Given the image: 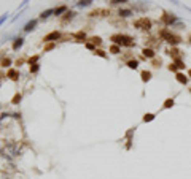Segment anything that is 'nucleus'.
Returning <instances> with one entry per match:
<instances>
[{
    "mask_svg": "<svg viewBox=\"0 0 191 179\" xmlns=\"http://www.w3.org/2000/svg\"><path fill=\"white\" fill-rule=\"evenodd\" d=\"M112 41L116 45V46H126V48H132L135 45V41L132 37L129 35H123V33H116L112 37Z\"/></svg>",
    "mask_w": 191,
    "mask_h": 179,
    "instance_id": "f257e3e1",
    "label": "nucleus"
},
{
    "mask_svg": "<svg viewBox=\"0 0 191 179\" xmlns=\"http://www.w3.org/2000/svg\"><path fill=\"white\" fill-rule=\"evenodd\" d=\"M159 37L162 38V40H166L167 43H170V45H179L180 41H182V38L179 37V35H175V33H172V32H169V30H161L159 32Z\"/></svg>",
    "mask_w": 191,
    "mask_h": 179,
    "instance_id": "f03ea898",
    "label": "nucleus"
},
{
    "mask_svg": "<svg viewBox=\"0 0 191 179\" xmlns=\"http://www.w3.org/2000/svg\"><path fill=\"white\" fill-rule=\"evenodd\" d=\"M134 27L139 30H150L151 29V21L148 18H139V19L134 21Z\"/></svg>",
    "mask_w": 191,
    "mask_h": 179,
    "instance_id": "7ed1b4c3",
    "label": "nucleus"
},
{
    "mask_svg": "<svg viewBox=\"0 0 191 179\" xmlns=\"http://www.w3.org/2000/svg\"><path fill=\"white\" fill-rule=\"evenodd\" d=\"M175 21H177V18L174 15H170V13H164V15L161 16V22L164 25H172Z\"/></svg>",
    "mask_w": 191,
    "mask_h": 179,
    "instance_id": "20e7f679",
    "label": "nucleus"
},
{
    "mask_svg": "<svg viewBox=\"0 0 191 179\" xmlns=\"http://www.w3.org/2000/svg\"><path fill=\"white\" fill-rule=\"evenodd\" d=\"M61 37H62V35H61V32H51V33H48L43 40L46 41V43H49V41H58Z\"/></svg>",
    "mask_w": 191,
    "mask_h": 179,
    "instance_id": "39448f33",
    "label": "nucleus"
},
{
    "mask_svg": "<svg viewBox=\"0 0 191 179\" xmlns=\"http://www.w3.org/2000/svg\"><path fill=\"white\" fill-rule=\"evenodd\" d=\"M35 25H37V19H32V21H29L26 25H24V32L27 33V32H32L34 29H35Z\"/></svg>",
    "mask_w": 191,
    "mask_h": 179,
    "instance_id": "423d86ee",
    "label": "nucleus"
},
{
    "mask_svg": "<svg viewBox=\"0 0 191 179\" xmlns=\"http://www.w3.org/2000/svg\"><path fill=\"white\" fill-rule=\"evenodd\" d=\"M175 78H177V81H179L180 84H188V79H189L186 75H183V73H180V72L175 75Z\"/></svg>",
    "mask_w": 191,
    "mask_h": 179,
    "instance_id": "0eeeda50",
    "label": "nucleus"
},
{
    "mask_svg": "<svg viewBox=\"0 0 191 179\" xmlns=\"http://www.w3.org/2000/svg\"><path fill=\"white\" fill-rule=\"evenodd\" d=\"M167 52L170 54V56H172L174 59H182V51H179L177 48H172V49H169Z\"/></svg>",
    "mask_w": 191,
    "mask_h": 179,
    "instance_id": "6e6552de",
    "label": "nucleus"
},
{
    "mask_svg": "<svg viewBox=\"0 0 191 179\" xmlns=\"http://www.w3.org/2000/svg\"><path fill=\"white\" fill-rule=\"evenodd\" d=\"M73 16H75V13H73V11H67V13H65V16L62 18V24L65 25L69 21H72V19H73Z\"/></svg>",
    "mask_w": 191,
    "mask_h": 179,
    "instance_id": "1a4fd4ad",
    "label": "nucleus"
},
{
    "mask_svg": "<svg viewBox=\"0 0 191 179\" xmlns=\"http://www.w3.org/2000/svg\"><path fill=\"white\" fill-rule=\"evenodd\" d=\"M142 54H143L145 57H150V59L155 57V51L150 49V48H143V49H142Z\"/></svg>",
    "mask_w": 191,
    "mask_h": 179,
    "instance_id": "9d476101",
    "label": "nucleus"
},
{
    "mask_svg": "<svg viewBox=\"0 0 191 179\" xmlns=\"http://www.w3.org/2000/svg\"><path fill=\"white\" fill-rule=\"evenodd\" d=\"M22 45H24V38H21V37H19V38H16V40H15V43H13V49L18 51Z\"/></svg>",
    "mask_w": 191,
    "mask_h": 179,
    "instance_id": "9b49d317",
    "label": "nucleus"
},
{
    "mask_svg": "<svg viewBox=\"0 0 191 179\" xmlns=\"http://www.w3.org/2000/svg\"><path fill=\"white\" fill-rule=\"evenodd\" d=\"M174 65H175L177 70H185V62L182 59H175L174 60Z\"/></svg>",
    "mask_w": 191,
    "mask_h": 179,
    "instance_id": "f8f14e48",
    "label": "nucleus"
},
{
    "mask_svg": "<svg viewBox=\"0 0 191 179\" xmlns=\"http://www.w3.org/2000/svg\"><path fill=\"white\" fill-rule=\"evenodd\" d=\"M105 15H110V13L107 10H96V11L91 13V16H105Z\"/></svg>",
    "mask_w": 191,
    "mask_h": 179,
    "instance_id": "ddd939ff",
    "label": "nucleus"
},
{
    "mask_svg": "<svg viewBox=\"0 0 191 179\" xmlns=\"http://www.w3.org/2000/svg\"><path fill=\"white\" fill-rule=\"evenodd\" d=\"M51 15H54V10H46V11H43L42 15H40V19H48Z\"/></svg>",
    "mask_w": 191,
    "mask_h": 179,
    "instance_id": "4468645a",
    "label": "nucleus"
},
{
    "mask_svg": "<svg viewBox=\"0 0 191 179\" xmlns=\"http://www.w3.org/2000/svg\"><path fill=\"white\" fill-rule=\"evenodd\" d=\"M140 76H142V81H143V82H148L150 79H151V73L147 72V70H145V72H142V75H140Z\"/></svg>",
    "mask_w": 191,
    "mask_h": 179,
    "instance_id": "2eb2a0df",
    "label": "nucleus"
},
{
    "mask_svg": "<svg viewBox=\"0 0 191 179\" xmlns=\"http://www.w3.org/2000/svg\"><path fill=\"white\" fill-rule=\"evenodd\" d=\"M118 15H119L121 18H129V16L132 15V11H131V10H119Z\"/></svg>",
    "mask_w": 191,
    "mask_h": 179,
    "instance_id": "dca6fc26",
    "label": "nucleus"
},
{
    "mask_svg": "<svg viewBox=\"0 0 191 179\" xmlns=\"http://www.w3.org/2000/svg\"><path fill=\"white\" fill-rule=\"evenodd\" d=\"M62 13H67V7H59V8L54 10V15H56V16H61Z\"/></svg>",
    "mask_w": 191,
    "mask_h": 179,
    "instance_id": "f3484780",
    "label": "nucleus"
},
{
    "mask_svg": "<svg viewBox=\"0 0 191 179\" xmlns=\"http://www.w3.org/2000/svg\"><path fill=\"white\" fill-rule=\"evenodd\" d=\"M91 3H92V0H80L77 5H78L80 8H83V7H89Z\"/></svg>",
    "mask_w": 191,
    "mask_h": 179,
    "instance_id": "a211bd4d",
    "label": "nucleus"
},
{
    "mask_svg": "<svg viewBox=\"0 0 191 179\" xmlns=\"http://www.w3.org/2000/svg\"><path fill=\"white\" fill-rule=\"evenodd\" d=\"M128 67L132 68V70H135V68L139 67V62H137V60H129V62H128Z\"/></svg>",
    "mask_w": 191,
    "mask_h": 179,
    "instance_id": "6ab92c4d",
    "label": "nucleus"
},
{
    "mask_svg": "<svg viewBox=\"0 0 191 179\" xmlns=\"http://www.w3.org/2000/svg\"><path fill=\"white\" fill-rule=\"evenodd\" d=\"M153 119H155V114H151V113H148V114L143 116V122H151Z\"/></svg>",
    "mask_w": 191,
    "mask_h": 179,
    "instance_id": "aec40b11",
    "label": "nucleus"
},
{
    "mask_svg": "<svg viewBox=\"0 0 191 179\" xmlns=\"http://www.w3.org/2000/svg\"><path fill=\"white\" fill-rule=\"evenodd\" d=\"M8 78H11V79H18V72H16V70H10V72H8Z\"/></svg>",
    "mask_w": 191,
    "mask_h": 179,
    "instance_id": "412c9836",
    "label": "nucleus"
},
{
    "mask_svg": "<svg viewBox=\"0 0 191 179\" xmlns=\"http://www.w3.org/2000/svg\"><path fill=\"white\" fill-rule=\"evenodd\" d=\"M174 103H175V102H174V98H167V100L164 102V108H172V106H174Z\"/></svg>",
    "mask_w": 191,
    "mask_h": 179,
    "instance_id": "4be33fe9",
    "label": "nucleus"
},
{
    "mask_svg": "<svg viewBox=\"0 0 191 179\" xmlns=\"http://www.w3.org/2000/svg\"><path fill=\"white\" fill-rule=\"evenodd\" d=\"M40 70V63H34V65H30V73H37Z\"/></svg>",
    "mask_w": 191,
    "mask_h": 179,
    "instance_id": "5701e85b",
    "label": "nucleus"
},
{
    "mask_svg": "<svg viewBox=\"0 0 191 179\" xmlns=\"http://www.w3.org/2000/svg\"><path fill=\"white\" fill-rule=\"evenodd\" d=\"M126 2H129V0H112V5H123V3H126Z\"/></svg>",
    "mask_w": 191,
    "mask_h": 179,
    "instance_id": "b1692460",
    "label": "nucleus"
},
{
    "mask_svg": "<svg viewBox=\"0 0 191 179\" xmlns=\"http://www.w3.org/2000/svg\"><path fill=\"white\" fill-rule=\"evenodd\" d=\"M110 51H112L113 54H119V51H121V49H119V46H116V45H113V46L110 48Z\"/></svg>",
    "mask_w": 191,
    "mask_h": 179,
    "instance_id": "393cba45",
    "label": "nucleus"
},
{
    "mask_svg": "<svg viewBox=\"0 0 191 179\" xmlns=\"http://www.w3.org/2000/svg\"><path fill=\"white\" fill-rule=\"evenodd\" d=\"M91 40H92V43H94V45H100V43H102V40H100L99 37H92Z\"/></svg>",
    "mask_w": 191,
    "mask_h": 179,
    "instance_id": "a878e982",
    "label": "nucleus"
},
{
    "mask_svg": "<svg viewBox=\"0 0 191 179\" xmlns=\"http://www.w3.org/2000/svg\"><path fill=\"white\" fill-rule=\"evenodd\" d=\"M94 52H96V54H97V56H100V57H107V54H105V52H104L102 49H96Z\"/></svg>",
    "mask_w": 191,
    "mask_h": 179,
    "instance_id": "bb28decb",
    "label": "nucleus"
},
{
    "mask_svg": "<svg viewBox=\"0 0 191 179\" xmlns=\"http://www.w3.org/2000/svg\"><path fill=\"white\" fill-rule=\"evenodd\" d=\"M8 19V13H5V15H2V16H0V25H2L5 21Z\"/></svg>",
    "mask_w": 191,
    "mask_h": 179,
    "instance_id": "cd10ccee",
    "label": "nucleus"
},
{
    "mask_svg": "<svg viewBox=\"0 0 191 179\" xmlns=\"http://www.w3.org/2000/svg\"><path fill=\"white\" fill-rule=\"evenodd\" d=\"M75 37H77V38H80V40H85V38H86V35H85V32H78V33H77Z\"/></svg>",
    "mask_w": 191,
    "mask_h": 179,
    "instance_id": "c85d7f7f",
    "label": "nucleus"
},
{
    "mask_svg": "<svg viewBox=\"0 0 191 179\" xmlns=\"http://www.w3.org/2000/svg\"><path fill=\"white\" fill-rule=\"evenodd\" d=\"M10 63H11V60H10V59H3V60H2V67H8Z\"/></svg>",
    "mask_w": 191,
    "mask_h": 179,
    "instance_id": "c756f323",
    "label": "nucleus"
},
{
    "mask_svg": "<svg viewBox=\"0 0 191 179\" xmlns=\"http://www.w3.org/2000/svg\"><path fill=\"white\" fill-rule=\"evenodd\" d=\"M27 3H29V0H22V2L19 3V8H18V10H21V8H24V7H26Z\"/></svg>",
    "mask_w": 191,
    "mask_h": 179,
    "instance_id": "7c9ffc66",
    "label": "nucleus"
},
{
    "mask_svg": "<svg viewBox=\"0 0 191 179\" xmlns=\"http://www.w3.org/2000/svg\"><path fill=\"white\" fill-rule=\"evenodd\" d=\"M18 102H21V95H19V94L16 95V97H15V98H13V103H15V105H16Z\"/></svg>",
    "mask_w": 191,
    "mask_h": 179,
    "instance_id": "2f4dec72",
    "label": "nucleus"
},
{
    "mask_svg": "<svg viewBox=\"0 0 191 179\" xmlns=\"http://www.w3.org/2000/svg\"><path fill=\"white\" fill-rule=\"evenodd\" d=\"M188 41H189V43H191V35H189V37H188Z\"/></svg>",
    "mask_w": 191,
    "mask_h": 179,
    "instance_id": "473e14b6",
    "label": "nucleus"
},
{
    "mask_svg": "<svg viewBox=\"0 0 191 179\" xmlns=\"http://www.w3.org/2000/svg\"><path fill=\"white\" fill-rule=\"evenodd\" d=\"M188 76H189V78H191V70H189V72H188Z\"/></svg>",
    "mask_w": 191,
    "mask_h": 179,
    "instance_id": "72a5a7b5",
    "label": "nucleus"
},
{
    "mask_svg": "<svg viewBox=\"0 0 191 179\" xmlns=\"http://www.w3.org/2000/svg\"><path fill=\"white\" fill-rule=\"evenodd\" d=\"M189 90H191V89H189Z\"/></svg>",
    "mask_w": 191,
    "mask_h": 179,
    "instance_id": "f704fd0d",
    "label": "nucleus"
}]
</instances>
